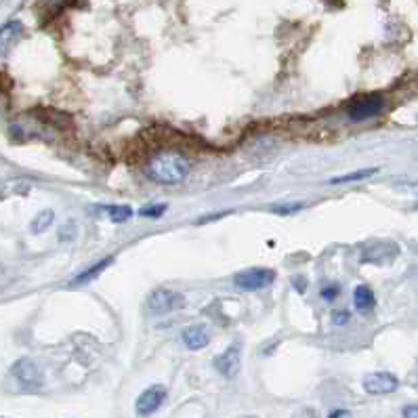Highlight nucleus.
<instances>
[{
  "instance_id": "f257e3e1",
  "label": "nucleus",
  "mask_w": 418,
  "mask_h": 418,
  "mask_svg": "<svg viewBox=\"0 0 418 418\" xmlns=\"http://www.w3.org/2000/svg\"><path fill=\"white\" fill-rule=\"evenodd\" d=\"M189 170H191L189 160L175 151H164V153L153 156L145 168L147 177L160 185H177L187 179Z\"/></svg>"
},
{
  "instance_id": "f03ea898",
  "label": "nucleus",
  "mask_w": 418,
  "mask_h": 418,
  "mask_svg": "<svg viewBox=\"0 0 418 418\" xmlns=\"http://www.w3.org/2000/svg\"><path fill=\"white\" fill-rule=\"evenodd\" d=\"M274 279H276V274L270 267H248L234 276V284L240 290L255 292V290H263V288L272 286Z\"/></svg>"
},
{
  "instance_id": "7ed1b4c3",
  "label": "nucleus",
  "mask_w": 418,
  "mask_h": 418,
  "mask_svg": "<svg viewBox=\"0 0 418 418\" xmlns=\"http://www.w3.org/2000/svg\"><path fill=\"white\" fill-rule=\"evenodd\" d=\"M185 307V296L181 292L168 290V288H158L149 294L147 298V309L156 315H164L177 309Z\"/></svg>"
},
{
  "instance_id": "20e7f679",
  "label": "nucleus",
  "mask_w": 418,
  "mask_h": 418,
  "mask_svg": "<svg viewBox=\"0 0 418 418\" xmlns=\"http://www.w3.org/2000/svg\"><path fill=\"white\" fill-rule=\"evenodd\" d=\"M383 108H385V99H383L381 95H376V93H374V95L357 97V99L349 106L347 114H349V118H351V120L362 122V120H368V118L379 116V114L383 112Z\"/></svg>"
},
{
  "instance_id": "39448f33",
  "label": "nucleus",
  "mask_w": 418,
  "mask_h": 418,
  "mask_svg": "<svg viewBox=\"0 0 418 418\" xmlns=\"http://www.w3.org/2000/svg\"><path fill=\"white\" fill-rule=\"evenodd\" d=\"M166 402V387L162 385H153L149 389H145L137 398V404H135V410L139 417H149L153 412H158L162 408V404Z\"/></svg>"
},
{
  "instance_id": "423d86ee",
  "label": "nucleus",
  "mask_w": 418,
  "mask_h": 418,
  "mask_svg": "<svg viewBox=\"0 0 418 418\" xmlns=\"http://www.w3.org/2000/svg\"><path fill=\"white\" fill-rule=\"evenodd\" d=\"M398 387H400V381L391 372H372L364 376V389L370 395H387V393L398 391Z\"/></svg>"
},
{
  "instance_id": "0eeeda50",
  "label": "nucleus",
  "mask_w": 418,
  "mask_h": 418,
  "mask_svg": "<svg viewBox=\"0 0 418 418\" xmlns=\"http://www.w3.org/2000/svg\"><path fill=\"white\" fill-rule=\"evenodd\" d=\"M240 360H242L240 357V347L238 345H232L221 355L215 357V368L225 379H234L240 372Z\"/></svg>"
},
{
  "instance_id": "6e6552de",
  "label": "nucleus",
  "mask_w": 418,
  "mask_h": 418,
  "mask_svg": "<svg viewBox=\"0 0 418 418\" xmlns=\"http://www.w3.org/2000/svg\"><path fill=\"white\" fill-rule=\"evenodd\" d=\"M181 336H183L185 347H187V349H191V351H200V349L208 347V343H210L208 328H206V326H202V324L187 326V328L183 330V334H181Z\"/></svg>"
},
{
  "instance_id": "1a4fd4ad",
  "label": "nucleus",
  "mask_w": 418,
  "mask_h": 418,
  "mask_svg": "<svg viewBox=\"0 0 418 418\" xmlns=\"http://www.w3.org/2000/svg\"><path fill=\"white\" fill-rule=\"evenodd\" d=\"M13 374L27 387H38L42 383V374H40L38 366L32 360H19L13 366Z\"/></svg>"
},
{
  "instance_id": "9d476101",
  "label": "nucleus",
  "mask_w": 418,
  "mask_h": 418,
  "mask_svg": "<svg viewBox=\"0 0 418 418\" xmlns=\"http://www.w3.org/2000/svg\"><path fill=\"white\" fill-rule=\"evenodd\" d=\"M21 32H23V25L19 21H8L6 25L0 27V55L8 53V49L17 42Z\"/></svg>"
},
{
  "instance_id": "9b49d317",
  "label": "nucleus",
  "mask_w": 418,
  "mask_h": 418,
  "mask_svg": "<svg viewBox=\"0 0 418 418\" xmlns=\"http://www.w3.org/2000/svg\"><path fill=\"white\" fill-rule=\"evenodd\" d=\"M353 303H355V307H357L360 311H370V309L374 307V303H376L372 288H370V286H364V284L357 286L355 292H353Z\"/></svg>"
},
{
  "instance_id": "f8f14e48",
  "label": "nucleus",
  "mask_w": 418,
  "mask_h": 418,
  "mask_svg": "<svg viewBox=\"0 0 418 418\" xmlns=\"http://www.w3.org/2000/svg\"><path fill=\"white\" fill-rule=\"evenodd\" d=\"M112 263H114V257H108V259H103V261H99V263H95V265H91V267H87L82 274H78V276L74 278V284H87V281L95 279L101 272H106Z\"/></svg>"
},
{
  "instance_id": "ddd939ff",
  "label": "nucleus",
  "mask_w": 418,
  "mask_h": 418,
  "mask_svg": "<svg viewBox=\"0 0 418 418\" xmlns=\"http://www.w3.org/2000/svg\"><path fill=\"white\" fill-rule=\"evenodd\" d=\"M379 168H362V170H355V172H349V175H341V177H334L330 179L328 183L330 185H343V183H355V181H362V179H368L372 175H376Z\"/></svg>"
},
{
  "instance_id": "4468645a",
  "label": "nucleus",
  "mask_w": 418,
  "mask_h": 418,
  "mask_svg": "<svg viewBox=\"0 0 418 418\" xmlns=\"http://www.w3.org/2000/svg\"><path fill=\"white\" fill-rule=\"evenodd\" d=\"M103 210L108 213V217L114 221V223H125L133 217V208L131 206H125V204H116V206H103Z\"/></svg>"
},
{
  "instance_id": "2eb2a0df",
  "label": "nucleus",
  "mask_w": 418,
  "mask_h": 418,
  "mask_svg": "<svg viewBox=\"0 0 418 418\" xmlns=\"http://www.w3.org/2000/svg\"><path fill=\"white\" fill-rule=\"evenodd\" d=\"M53 219H55L53 210H42V213H38V215H36V219H34V221H32V225H30L32 234H42L44 229H49V227H51V223H53Z\"/></svg>"
},
{
  "instance_id": "dca6fc26",
  "label": "nucleus",
  "mask_w": 418,
  "mask_h": 418,
  "mask_svg": "<svg viewBox=\"0 0 418 418\" xmlns=\"http://www.w3.org/2000/svg\"><path fill=\"white\" fill-rule=\"evenodd\" d=\"M166 210V204H156V206H143L139 210L141 217H147V219H158L162 217Z\"/></svg>"
},
{
  "instance_id": "f3484780",
  "label": "nucleus",
  "mask_w": 418,
  "mask_h": 418,
  "mask_svg": "<svg viewBox=\"0 0 418 418\" xmlns=\"http://www.w3.org/2000/svg\"><path fill=\"white\" fill-rule=\"evenodd\" d=\"M303 208H305L303 202H290V204H279V206H276L274 213L276 215H294V213H298Z\"/></svg>"
},
{
  "instance_id": "a211bd4d",
  "label": "nucleus",
  "mask_w": 418,
  "mask_h": 418,
  "mask_svg": "<svg viewBox=\"0 0 418 418\" xmlns=\"http://www.w3.org/2000/svg\"><path fill=\"white\" fill-rule=\"evenodd\" d=\"M338 292H341V288H338V284H332V286H326V288L322 290V298H324V300H334Z\"/></svg>"
},
{
  "instance_id": "6ab92c4d",
  "label": "nucleus",
  "mask_w": 418,
  "mask_h": 418,
  "mask_svg": "<svg viewBox=\"0 0 418 418\" xmlns=\"http://www.w3.org/2000/svg\"><path fill=\"white\" fill-rule=\"evenodd\" d=\"M349 319H351V313L349 311H334V315H332V322L336 326H345Z\"/></svg>"
},
{
  "instance_id": "aec40b11",
  "label": "nucleus",
  "mask_w": 418,
  "mask_h": 418,
  "mask_svg": "<svg viewBox=\"0 0 418 418\" xmlns=\"http://www.w3.org/2000/svg\"><path fill=\"white\" fill-rule=\"evenodd\" d=\"M404 418H418V406H406Z\"/></svg>"
},
{
  "instance_id": "412c9836",
  "label": "nucleus",
  "mask_w": 418,
  "mask_h": 418,
  "mask_svg": "<svg viewBox=\"0 0 418 418\" xmlns=\"http://www.w3.org/2000/svg\"><path fill=\"white\" fill-rule=\"evenodd\" d=\"M328 418H351V414H349L347 410H334Z\"/></svg>"
}]
</instances>
